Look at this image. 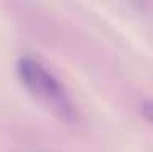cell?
Here are the masks:
<instances>
[{
    "label": "cell",
    "mask_w": 153,
    "mask_h": 152,
    "mask_svg": "<svg viewBox=\"0 0 153 152\" xmlns=\"http://www.w3.org/2000/svg\"><path fill=\"white\" fill-rule=\"evenodd\" d=\"M142 115L150 123H153V100H147L142 103Z\"/></svg>",
    "instance_id": "cell-2"
},
{
    "label": "cell",
    "mask_w": 153,
    "mask_h": 152,
    "mask_svg": "<svg viewBox=\"0 0 153 152\" xmlns=\"http://www.w3.org/2000/svg\"><path fill=\"white\" fill-rule=\"evenodd\" d=\"M16 74L25 88L52 115L70 124L78 119V111L70 93L42 62L30 56L20 57L16 62Z\"/></svg>",
    "instance_id": "cell-1"
}]
</instances>
